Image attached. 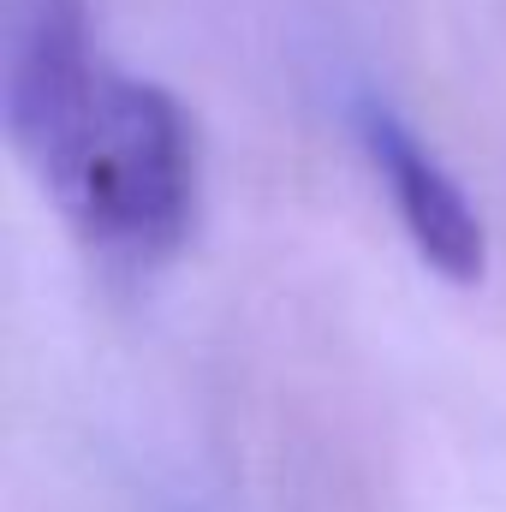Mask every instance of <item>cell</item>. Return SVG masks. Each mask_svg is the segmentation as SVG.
<instances>
[{"mask_svg": "<svg viewBox=\"0 0 506 512\" xmlns=\"http://www.w3.org/2000/svg\"><path fill=\"white\" fill-rule=\"evenodd\" d=\"M30 179L48 191L96 268L114 280H149L197 233V120L167 84L108 66L60 149Z\"/></svg>", "mask_w": 506, "mask_h": 512, "instance_id": "cell-1", "label": "cell"}, {"mask_svg": "<svg viewBox=\"0 0 506 512\" xmlns=\"http://www.w3.org/2000/svg\"><path fill=\"white\" fill-rule=\"evenodd\" d=\"M90 36V0H6L0 120L30 173L60 149V137L108 72Z\"/></svg>", "mask_w": 506, "mask_h": 512, "instance_id": "cell-2", "label": "cell"}, {"mask_svg": "<svg viewBox=\"0 0 506 512\" xmlns=\"http://www.w3.org/2000/svg\"><path fill=\"white\" fill-rule=\"evenodd\" d=\"M358 143L370 155V173L381 179L417 262L435 268L447 286H477L489 274V233H483V215L471 209L465 185L447 173V161L387 102L358 108Z\"/></svg>", "mask_w": 506, "mask_h": 512, "instance_id": "cell-3", "label": "cell"}]
</instances>
